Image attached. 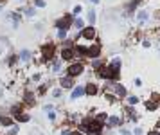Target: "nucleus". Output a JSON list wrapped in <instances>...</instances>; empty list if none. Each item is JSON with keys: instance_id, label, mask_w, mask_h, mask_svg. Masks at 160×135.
<instances>
[{"instance_id": "1", "label": "nucleus", "mask_w": 160, "mask_h": 135, "mask_svg": "<svg viewBox=\"0 0 160 135\" xmlns=\"http://www.w3.org/2000/svg\"><path fill=\"white\" fill-rule=\"evenodd\" d=\"M97 76L99 78H103V79H106V81H115L117 78H119V70H115L113 67H101V69L97 70Z\"/></svg>"}, {"instance_id": "2", "label": "nucleus", "mask_w": 160, "mask_h": 135, "mask_svg": "<svg viewBox=\"0 0 160 135\" xmlns=\"http://www.w3.org/2000/svg\"><path fill=\"white\" fill-rule=\"evenodd\" d=\"M83 70H85L83 63H70V65L67 67V76L68 78H76V76L83 74Z\"/></svg>"}, {"instance_id": "3", "label": "nucleus", "mask_w": 160, "mask_h": 135, "mask_svg": "<svg viewBox=\"0 0 160 135\" xmlns=\"http://www.w3.org/2000/svg\"><path fill=\"white\" fill-rule=\"evenodd\" d=\"M54 60V45L52 43H47V45H43L41 47V61H51Z\"/></svg>"}, {"instance_id": "4", "label": "nucleus", "mask_w": 160, "mask_h": 135, "mask_svg": "<svg viewBox=\"0 0 160 135\" xmlns=\"http://www.w3.org/2000/svg\"><path fill=\"white\" fill-rule=\"evenodd\" d=\"M74 86H76V81H74V78L63 76V78L59 79V88H61V90H72Z\"/></svg>"}, {"instance_id": "5", "label": "nucleus", "mask_w": 160, "mask_h": 135, "mask_svg": "<svg viewBox=\"0 0 160 135\" xmlns=\"http://www.w3.org/2000/svg\"><path fill=\"white\" fill-rule=\"evenodd\" d=\"M70 25H72V18L68 16V15H67V16H63V18H59V20L56 22V27H58L59 31H67Z\"/></svg>"}, {"instance_id": "6", "label": "nucleus", "mask_w": 160, "mask_h": 135, "mask_svg": "<svg viewBox=\"0 0 160 135\" xmlns=\"http://www.w3.org/2000/svg\"><path fill=\"white\" fill-rule=\"evenodd\" d=\"M13 119H14L16 124H25V123L31 121V114H29V112H20V114L13 115Z\"/></svg>"}, {"instance_id": "7", "label": "nucleus", "mask_w": 160, "mask_h": 135, "mask_svg": "<svg viewBox=\"0 0 160 135\" xmlns=\"http://www.w3.org/2000/svg\"><path fill=\"white\" fill-rule=\"evenodd\" d=\"M85 94H86L88 97H94V96H97V94H99V86H97L96 83H92V81H90V83H86V85H85Z\"/></svg>"}, {"instance_id": "8", "label": "nucleus", "mask_w": 160, "mask_h": 135, "mask_svg": "<svg viewBox=\"0 0 160 135\" xmlns=\"http://www.w3.org/2000/svg\"><path fill=\"white\" fill-rule=\"evenodd\" d=\"M13 124H16L14 119H13L9 114H4V112H2V114H0V126H4V128H11Z\"/></svg>"}, {"instance_id": "9", "label": "nucleus", "mask_w": 160, "mask_h": 135, "mask_svg": "<svg viewBox=\"0 0 160 135\" xmlns=\"http://www.w3.org/2000/svg\"><path fill=\"white\" fill-rule=\"evenodd\" d=\"M121 124H122V119L119 115H108V119L104 123V126H108V128H117Z\"/></svg>"}, {"instance_id": "10", "label": "nucleus", "mask_w": 160, "mask_h": 135, "mask_svg": "<svg viewBox=\"0 0 160 135\" xmlns=\"http://www.w3.org/2000/svg\"><path fill=\"white\" fill-rule=\"evenodd\" d=\"M86 56L88 58H94V60H97L99 56H101V45H92V47H88V52H86Z\"/></svg>"}, {"instance_id": "11", "label": "nucleus", "mask_w": 160, "mask_h": 135, "mask_svg": "<svg viewBox=\"0 0 160 135\" xmlns=\"http://www.w3.org/2000/svg\"><path fill=\"white\" fill-rule=\"evenodd\" d=\"M34 101H36V94L31 92V90H29V92H25L24 97H22V105H29V106H33Z\"/></svg>"}, {"instance_id": "12", "label": "nucleus", "mask_w": 160, "mask_h": 135, "mask_svg": "<svg viewBox=\"0 0 160 135\" xmlns=\"http://www.w3.org/2000/svg\"><path fill=\"white\" fill-rule=\"evenodd\" d=\"M81 96H85V86H81V85L74 86V88H72V92H70V99L76 101V99H79Z\"/></svg>"}, {"instance_id": "13", "label": "nucleus", "mask_w": 160, "mask_h": 135, "mask_svg": "<svg viewBox=\"0 0 160 135\" xmlns=\"http://www.w3.org/2000/svg\"><path fill=\"white\" fill-rule=\"evenodd\" d=\"M74 56H76V54H74V47H65V49L61 51V60H63V61H70Z\"/></svg>"}, {"instance_id": "14", "label": "nucleus", "mask_w": 160, "mask_h": 135, "mask_svg": "<svg viewBox=\"0 0 160 135\" xmlns=\"http://www.w3.org/2000/svg\"><path fill=\"white\" fill-rule=\"evenodd\" d=\"M81 36H83V38H86V40H94V36H96V29H94L92 25H88L86 29H83V31H81Z\"/></svg>"}, {"instance_id": "15", "label": "nucleus", "mask_w": 160, "mask_h": 135, "mask_svg": "<svg viewBox=\"0 0 160 135\" xmlns=\"http://www.w3.org/2000/svg\"><path fill=\"white\" fill-rule=\"evenodd\" d=\"M88 52V47H85V45H76L74 47V54L76 56H86Z\"/></svg>"}, {"instance_id": "16", "label": "nucleus", "mask_w": 160, "mask_h": 135, "mask_svg": "<svg viewBox=\"0 0 160 135\" xmlns=\"http://www.w3.org/2000/svg\"><path fill=\"white\" fill-rule=\"evenodd\" d=\"M22 61H31V51H27V49H24L20 52V56H18Z\"/></svg>"}, {"instance_id": "17", "label": "nucleus", "mask_w": 160, "mask_h": 135, "mask_svg": "<svg viewBox=\"0 0 160 135\" xmlns=\"http://www.w3.org/2000/svg\"><path fill=\"white\" fill-rule=\"evenodd\" d=\"M59 70H61V60L54 58L52 60V72H59Z\"/></svg>"}, {"instance_id": "18", "label": "nucleus", "mask_w": 160, "mask_h": 135, "mask_svg": "<svg viewBox=\"0 0 160 135\" xmlns=\"http://www.w3.org/2000/svg\"><path fill=\"white\" fill-rule=\"evenodd\" d=\"M106 119H108V114H106V112H101V114H97L96 115V121H99V123H106Z\"/></svg>"}, {"instance_id": "19", "label": "nucleus", "mask_w": 160, "mask_h": 135, "mask_svg": "<svg viewBox=\"0 0 160 135\" xmlns=\"http://www.w3.org/2000/svg\"><path fill=\"white\" fill-rule=\"evenodd\" d=\"M110 67H113V69H115V70H119L121 69V58H113L111 60V65Z\"/></svg>"}, {"instance_id": "20", "label": "nucleus", "mask_w": 160, "mask_h": 135, "mask_svg": "<svg viewBox=\"0 0 160 135\" xmlns=\"http://www.w3.org/2000/svg\"><path fill=\"white\" fill-rule=\"evenodd\" d=\"M18 131H20V126L18 124H13L9 128V131H7V135H18Z\"/></svg>"}, {"instance_id": "21", "label": "nucleus", "mask_w": 160, "mask_h": 135, "mask_svg": "<svg viewBox=\"0 0 160 135\" xmlns=\"http://www.w3.org/2000/svg\"><path fill=\"white\" fill-rule=\"evenodd\" d=\"M61 96H63V90H61V88H54V90H52V97H54V99H59Z\"/></svg>"}, {"instance_id": "22", "label": "nucleus", "mask_w": 160, "mask_h": 135, "mask_svg": "<svg viewBox=\"0 0 160 135\" xmlns=\"http://www.w3.org/2000/svg\"><path fill=\"white\" fill-rule=\"evenodd\" d=\"M156 106H158L156 101H148V103H146V108H148V110H156Z\"/></svg>"}, {"instance_id": "23", "label": "nucleus", "mask_w": 160, "mask_h": 135, "mask_svg": "<svg viewBox=\"0 0 160 135\" xmlns=\"http://www.w3.org/2000/svg\"><path fill=\"white\" fill-rule=\"evenodd\" d=\"M88 22L94 25V22H96V11H88Z\"/></svg>"}, {"instance_id": "24", "label": "nucleus", "mask_w": 160, "mask_h": 135, "mask_svg": "<svg viewBox=\"0 0 160 135\" xmlns=\"http://www.w3.org/2000/svg\"><path fill=\"white\" fill-rule=\"evenodd\" d=\"M45 92H47V85H40V86H38V92H36V94H38V96H43Z\"/></svg>"}, {"instance_id": "25", "label": "nucleus", "mask_w": 160, "mask_h": 135, "mask_svg": "<svg viewBox=\"0 0 160 135\" xmlns=\"http://www.w3.org/2000/svg\"><path fill=\"white\" fill-rule=\"evenodd\" d=\"M43 112H54V105H51V103H47V105H43Z\"/></svg>"}, {"instance_id": "26", "label": "nucleus", "mask_w": 160, "mask_h": 135, "mask_svg": "<svg viewBox=\"0 0 160 135\" xmlns=\"http://www.w3.org/2000/svg\"><path fill=\"white\" fill-rule=\"evenodd\" d=\"M128 103L130 105H137V103H139V97H137V96H130L128 97Z\"/></svg>"}, {"instance_id": "27", "label": "nucleus", "mask_w": 160, "mask_h": 135, "mask_svg": "<svg viewBox=\"0 0 160 135\" xmlns=\"http://www.w3.org/2000/svg\"><path fill=\"white\" fill-rule=\"evenodd\" d=\"M74 27H76V29H83V20H79V18H77V20L74 22Z\"/></svg>"}, {"instance_id": "28", "label": "nucleus", "mask_w": 160, "mask_h": 135, "mask_svg": "<svg viewBox=\"0 0 160 135\" xmlns=\"http://www.w3.org/2000/svg\"><path fill=\"white\" fill-rule=\"evenodd\" d=\"M146 18H148V13H146V11H140V13H139V20H140V22H144Z\"/></svg>"}, {"instance_id": "29", "label": "nucleus", "mask_w": 160, "mask_h": 135, "mask_svg": "<svg viewBox=\"0 0 160 135\" xmlns=\"http://www.w3.org/2000/svg\"><path fill=\"white\" fill-rule=\"evenodd\" d=\"M47 117H49V121H56V112H49Z\"/></svg>"}, {"instance_id": "30", "label": "nucleus", "mask_w": 160, "mask_h": 135, "mask_svg": "<svg viewBox=\"0 0 160 135\" xmlns=\"http://www.w3.org/2000/svg\"><path fill=\"white\" fill-rule=\"evenodd\" d=\"M25 15H27V16H33V15H34V7H27V9H25Z\"/></svg>"}, {"instance_id": "31", "label": "nucleus", "mask_w": 160, "mask_h": 135, "mask_svg": "<svg viewBox=\"0 0 160 135\" xmlns=\"http://www.w3.org/2000/svg\"><path fill=\"white\" fill-rule=\"evenodd\" d=\"M70 133H72V130H70V128H65V130H61V133H59V135H70Z\"/></svg>"}, {"instance_id": "32", "label": "nucleus", "mask_w": 160, "mask_h": 135, "mask_svg": "<svg viewBox=\"0 0 160 135\" xmlns=\"http://www.w3.org/2000/svg\"><path fill=\"white\" fill-rule=\"evenodd\" d=\"M96 69H101V60H94V63H92Z\"/></svg>"}, {"instance_id": "33", "label": "nucleus", "mask_w": 160, "mask_h": 135, "mask_svg": "<svg viewBox=\"0 0 160 135\" xmlns=\"http://www.w3.org/2000/svg\"><path fill=\"white\" fill-rule=\"evenodd\" d=\"M40 79H41L40 74H33V78H31V81H40Z\"/></svg>"}, {"instance_id": "34", "label": "nucleus", "mask_w": 160, "mask_h": 135, "mask_svg": "<svg viewBox=\"0 0 160 135\" xmlns=\"http://www.w3.org/2000/svg\"><path fill=\"white\" fill-rule=\"evenodd\" d=\"M72 13H74V15H79V13H81V6H76V7H74V11H72Z\"/></svg>"}, {"instance_id": "35", "label": "nucleus", "mask_w": 160, "mask_h": 135, "mask_svg": "<svg viewBox=\"0 0 160 135\" xmlns=\"http://www.w3.org/2000/svg\"><path fill=\"white\" fill-rule=\"evenodd\" d=\"M65 36H67V31H59V33H58V38H61V40H63Z\"/></svg>"}, {"instance_id": "36", "label": "nucleus", "mask_w": 160, "mask_h": 135, "mask_svg": "<svg viewBox=\"0 0 160 135\" xmlns=\"http://www.w3.org/2000/svg\"><path fill=\"white\" fill-rule=\"evenodd\" d=\"M70 135H86V133H83V131H79V130H72Z\"/></svg>"}, {"instance_id": "37", "label": "nucleus", "mask_w": 160, "mask_h": 135, "mask_svg": "<svg viewBox=\"0 0 160 135\" xmlns=\"http://www.w3.org/2000/svg\"><path fill=\"white\" fill-rule=\"evenodd\" d=\"M133 83H135L137 86H140V85H142V81H140V78H135V81H133Z\"/></svg>"}, {"instance_id": "38", "label": "nucleus", "mask_w": 160, "mask_h": 135, "mask_svg": "<svg viewBox=\"0 0 160 135\" xmlns=\"http://www.w3.org/2000/svg\"><path fill=\"white\" fill-rule=\"evenodd\" d=\"M36 6H38V7H43L45 2H43V0H36Z\"/></svg>"}, {"instance_id": "39", "label": "nucleus", "mask_w": 160, "mask_h": 135, "mask_svg": "<svg viewBox=\"0 0 160 135\" xmlns=\"http://www.w3.org/2000/svg\"><path fill=\"white\" fill-rule=\"evenodd\" d=\"M133 133H135V135H140V133H142V130H140V128H135V131H133Z\"/></svg>"}, {"instance_id": "40", "label": "nucleus", "mask_w": 160, "mask_h": 135, "mask_svg": "<svg viewBox=\"0 0 160 135\" xmlns=\"http://www.w3.org/2000/svg\"><path fill=\"white\" fill-rule=\"evenodd\" d=\"M92 2H94V4H97V2H99V0H92Z\"/></svg>"}, {"instance_id": "41", "label": "nucleus", "mask_w": 160, "mask_h": 135, "mask_svg": "<svg viewBox=\"0 0 160 135\" xmlns=\"http://www.w3.org/2000/svg\"><path fill=\"white\" fill-rule=\"evenodd\" d=\"M158 135H160V133H158Z\"/></svg>"}]
</instances>
